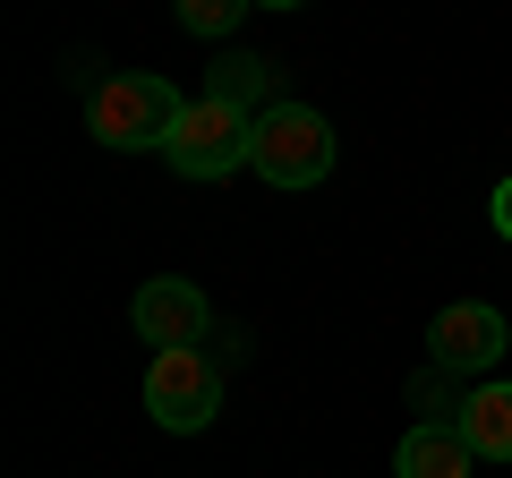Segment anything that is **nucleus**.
Returning a JSON list of instances; mask_svg holds the SVG:
<instances>
[{"label":"nucleus","mask_w":512,"mask_h":478,"mask_svg":"<svg viewBox=\"0 0 512 478\" xmlns=\"http://www.w3.org/2000/svg\"><path fill=\"white\" fill-rule=\"evenodd\" d=\"M188 120V94L171 86V77H111V86H94V137H103L111 154H146V146H171V129Z\"/></svg>","instance_id":"nucleus-1"},{"label":"nucleus","mask_w":512,"mask_h":478,"mask_svg":"<svg viewBox=\"0 0 512 478\" xmlns=\"http://www.w3.org/2000/svg\"><path fill=\"white\" fill-rule=\"evenodd\" d=\"M163 154H171V171H180V180H231L239 163H256V111L197 94V103H188V120L171 129Z\"/></svg>","instance_id":"nucleus-2"},{"label":"nucleus","mask_w":512,"mask_h":478,"mask_svg":"<svg viewBox=\"0 0 512 478\" xmlns=\"http://www.w3.org/2000/svg\"><path fill=\"white\" fill-rule=\"evenodd\" d=\"M325 171H333V129H325V111H308V103L256 111V180H274V188H316Z\"/></svg>","instance_id":"nucleus-3"},{"label":"nucleus","mask_w":512,"mask_h":478,"mask_svg":"<svg viewBox=\"0 0 512 478\" xmlns=\"http://www.w3.org/2000/svg\"><path fill=\"white\" fill-rule=\"evenodd\" d=\"M146 410H154V427H171V436L214 427V410H222V368L205 359L197 342H188V350H154V368H146Z\"/></svg>","instance_id":"nucleus-4"},{"label":"nucleus","mask_w":512,"mask_h":478,"mask_svg":"<svg viewBox=\"0 0 512 478\" xmlns=\"http://www.w3.org/2000/svg\"><path fill=\"white\" fill-rule=\"evenodd\" d=\"M504 342H512V325L487 299H453V308H436V325H427V359H436L444 376H487L495 359H504Z\"/></svg>","instance_id":"nucleus-5"},{"label":"nucleus","mask_w":512,"mask_h":478,"mask_svg":"<svg viewBox=\"0 0 512 478\" xmlns=\"http://www.w3.org/2000/svg\"><path fill=\"white\" fill-rule=\"evenodd\" d=\"M128 316H137V333H146L154 350H188V342H205V333H214V308H205V291H197V282H180V274L146 282Z\"/></svg>","instance_id":"nucleus-6"},{"label":"nucleus","mask_w":512,"mask_h":478,"mask_svg":"<svg viewBox=\"0 0 512 478\" xmlns=\"http://www.w3.org/2000/svg\"><path fill=\"white\" fill-rule=\"evenodd\" d=\"M470 470H478L470 436L461 427H436V419H419L402 436V453H393V478H470Z\"/></svg>","instance_id":"nucleus-7"},{"label":"nucleus","mask_w":512,"mask_h":478,"mask_svg":"<svg viewBox=\"0 0 512 478\" xmlns=\"http://www.w3.org/2000/svg\"><path fill=\"white\" fill-rule=\"evenodd\" d=\"M274 86H282V69L256 60V52H222L214 69H205V94H214V103H239V111H274Z\"/></svg>","instance_id":"nucleus-8"},{"label":"nucleus","mask_w":512,"mask_h":478,"mask_svg":"<svg viewBox=\"0 0 512 478\" xmlns=\"http://www.w3.org/2000/svg\"><path fill=\"white\" fill-rule=\"evenodd\" d=\"M461 436L478 461H512V385H478L461 402Z\"/></svg>","instance_id":"nucleus-9"},{"label":"nucleus","mask_w":512,"mask_h":478,"mask_svg":"<svg viewBox=\"0 0 512 478\" xmlns=\"http://www.w3.org/2000/svg\"><path fill=\"white\" fill-rule=\"evenodd\" d=\"M248 9H256V0H180V26H188V35H231V26L239 18H248Z\"/></svg>","instance_id":"nucleus-10"},{"label":"nucleus","mask_w":512,"mask_h":478,"mask_svg":"<svg viewBox=\"0 0 512 478\" xmlns=\"http://www.w3.org/2000/svg\"><path fill=\"white\" fill-rule=\"evenodd\" d=\"M487 214H495V239H512V171L495 180V197H487Z\"/></svg>","instance_id":"nucleus-11"},{"label":"nucleus","mask_w":512,"mask_h":478,"mask_svg":"<svg viewBox=\"0 0 512 478\" xmlns=\"http://www.w3.org/2000/svg\"><path fill=\"white\" fill-rule=\"evenodd\" d=\"M256 9H308V0H256Z\"/></svg>","instance_id":"nucleus-12"}]
</instances>
